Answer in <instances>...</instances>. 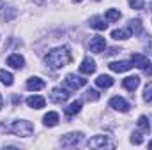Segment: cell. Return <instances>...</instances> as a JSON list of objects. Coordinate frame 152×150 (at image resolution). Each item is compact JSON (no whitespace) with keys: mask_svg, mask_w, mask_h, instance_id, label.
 Segmentation results:
<instances>
[{"mask_svg":"<svg viewBox=\"0 0 152 150\" xmlns=\"http://www.w3.org/2000/svg\"><path fill=\"white\" fill-rule=\"evenodd\" d=\"M73 60V55L69 51L67 46H62V48H55L51 50L46 57H44V62L50 69H62L66 67L69 62Z\"/></svg>","mask_w":152,"mask_h":150,"instance_id":"6da1fadb","label":"cell"},{"mask_svg":"<svg viewBox=\"0 0 152 150\" xmlns=\"http://www.w3.org/2000/svg\"><path fill=\"white\" fill-rule=\"evenodd\" d=\"M0 133H12V134L27 138L34 133V125L27 120H16L12 124H0Z\"/></svg>","mask_w":152,"mask_h":150,"instance_id":"7a4b0ae2","label":"cell"},{"mask_svg":"<svg viewBox=\"0 0 152 150\" xmlns=\"http://www.w3.org/2000/svg\"><path fill=\"white\" fill-rule=\"evenodd\" d=\"M88 149H115V141L110 136H94L87 141Z\"/></svg>","mask_w":152,"mask_h":150,"instance_id":"3957f363","label":"cell"},{"mask_svg":"<svg viewBox=\"0 0 152 150\" xmlns=\"http://www.w3.org/2000/svg\"><path fill=\"white\" fill-rule=\"evenodd\" d=\"M131 64H133L134 67L143 69V71H145L149 76H152V66H151V62H149V60H147V57H143L142 53H133V55H131Z\"/></svg>","mask_w":152,"mask_h":150,"instance_id":"277c9868","label":"cell"},{"mask_svg":"<svg viewBox=\"0 0 152 150\" xmlns=\"http://www.w3.org/2000/svg\"><path fill=\"white\" fill-rule=\"evenodd\" d=\"M81 140H83V134L81 133H69V134L62 136L60 145L62 147H76V145L81 143Z\"/></svg>","mask_w":152,"mask_h":150,"instance_id":"5b68a950","label":"cell"},{"mask_svg":"<svg viewBox=\"0 0 152 150\" xmlns=\"http://www.w3.org/2000/svg\"><path fill=\"white\" fill-rule=\"evenodd\" d=\"M69 90H64V88H53L51 94H50V101L55 103V104H62L69 99Z\"/></svg>","mask_w":152,"mask_h":150,"instance_id":"8992f818","label":"cell"},{"mask_svg":"<svg viewBox=\"0 0 152 150\" xmlns=\"http://www.w3.org/2000/svg\"><path fill=\"white\" fill-rule=\"evenodd\" d=\"M64 83H66V87L69 90H78V88H81V87L87 85V79L85 78H80V76H75V74H67Z\"/></svg>","mask_w":152,"mask_h":150,"instance_id":"52a82bcc","label":"cell"},{"mask_svg":"<svg viewBox=\"0 0 152 150\" xmlns=\"http://www.w3.org/2000/svg\"><path fill=\"white\" fill-rule=\"evenodd\" d=\"M110 106H112L113 110L122 111V113H126L127 110H129V103H127L124 97H120V95H115V97L110 99Z\"/></svg>","mask_w":152,"mask_h":150,"instance_id":"ba28073f","label":"cell"},{"mask_svg":"<svg viewBox=\"0 0 152 150\" xmlns=\"http://www.w3.org/2000/svg\"><path fill=\"white\" fill-rule=\"evenodd\" d=\"M88 48H90V51H94V53H101V51H104V48H106V41H104V37H101V36H96V37L90 41Z\"/></svg>","mask_w":152,"mask_h":150,"instance_id":"9c48e42d","label":"cell"},{"mask_svg":"<svg viewBox=\"0 0 152 150\" xmlns=\"http://www.w3.org/2000/svg\"><path fill=\"white\" fill-rule=\"evenodd\" d=\"M108 67H110L113 73H126V71H129V69L133 67V64L127 62V60H120V62H112Z\"/></svg>","mask_w":152,"mask_h":150,"instance_id":"30bf717a","label":"cell"},{"mask_svg":"<svg viewBox=\"0 0 152 150\" xmlns=\"http://www.w3.org/2000/svg\"><path fill=\"white\" fill-rule=\"evenodd\" d=\"M7 66H11L12 69H21V67L25 66V58H23L21 55L14 53V55H11V57L7 58Z\"/></svg>","mask_w":152,"mask_h":150,"instance_id":"8fae6325","label":"cell"},{"mask_svg":"<svg viewBox=\"0 0 152 150\" xmlns=\"http://www.w3.org/2000/svg\"><path fill=\"white\" fill-rule=\"evenodd\" d=\"M80 73H83V74H92V73H96V62L87 57V58L81 62V66H80Z\"/></svg>","mask_w":152,"mask_h":150,"instance_id":"7c38bea8","label":"cell"},{"mask_svg":"<svg viewBox=\"0 0 152 150\" xmlns=\"http://www.w3.org/2000/svg\"><path fill=\"white\" fill-rule=\"evenodd\" d=\"M27 104H28L30 108H34V110H41V108H44L46 99L41 97V95H30V97L27 99Z\"/></svg>","mask_w":152,"mask_h":150,"instance_id":"4fadbf2b","label":"cell"},{"mask_svg":"<svg viewBox=\"0 0 152 150\" xmlns=\"http://www.w3.org/2000/svg\"><path fill=\"white\" fill-rule=\"evenodd\" d=\"M124 88L126 90H129V92H133V90H136L138 88V85H140V78L138 76H129V78H126L124 79Z\"/></svg>","mask_w":152,"mask_h":150,"instance_id":"5bb4252c","label":"cell"},{"mask_svg":"<svg viewBox=\"0 0 152 150\" xmlns=\"http://www.w3.org/2000/svg\"><path fill=\"white\" fill-rule=\"evenodd\" d=\"M96 85H97V87H101V88H110V87L113 85V78H112V76H108V74H101V76H97Z\"/></svg>","mask_w":152,"mask_h":150,"instance_id":"9a60e30c","label":"cell"},{"mask_svg":"<svg viewBox=\"0 0 152 150\" xmlns=\"http://www.w3.org/2000/svg\"><path fill=\"white\" fill-rule=\"evenodd\" d=\"M44 125H48V127H55L57 124H58V113L57 111H50L44 115Z\"/></svg>","mask_w":152,"mask_h":150,"instance_id":"2e32d148","label":"cell"},{"mask_svg":"<svg viewBox=\"0 0 152 150\" xmlns=\"http://www.w3.org/2000/svg\"><path fill=\"white\" fill-rule=\"evenodd\" d=\"M27 88L28 90H42L44 88V81L41 78H30L27 81Z\"/></svg>","mask_w":152,"mask_h":150,"instance_id":"e0dca14e","label":"cell"},{"mask_svg":"<svg viewBox=\"0 0 152 150\" xmlns=\"http://www.w3.org/2000/svg\"><path fill=\"white\" fill-rule=\"evenodd\" d=\"M90 27H92V28H96V30H106L108 23H106L103 18H99V16H94V18L90 20Z\"/></svg>","mask_w":152,"mask_h":150,"instance_id":"ac0fdd59","label":"cell"},{"mask_svg":"<svg viewBox=\"0 0 152 150\" xmlns=\"http://www.w3.org/2000/svg\"><path fill=\"white\" fill-rule=\"evenodd\" d=\"M80 110H81V101H75V103H71V104L66 108V117L71 118V117H75Z\"/></svg>","mask_w":152,"mask_h":150,"instance_id":"d6986e66","label":"cell"},{"mask_svg":"<svg viewBox=\"0 0 152 150\" xmlns=\"http://www.w3.org/2000/svg\"><path fill=\"white\" fill-rule=\"evenodd\" d=\"M142 30H143V27H142V21L140 20H131L129 21V32L133 36H140Z\"/></svg>","mask_w":152,"mask_h":150,"instance_id":"ffe728a7","label":"cell"},{"mask_svg":"<svg viewBox=\"0 0 152 150\" xmlns=\"http://www.w3.org/2000/svg\"><path fill=\"white\" fill-rule=\"evenodd\" d=\"M138 127L143 134H149L151 133V124H149V118L147 117H140L138 118Z\"/></svg>","mask_w":152,"mask_h":150,"instance_id":"44dd1931","label":"cell"},{"mask_svg":"<svg viewBox=\"0 0 152 150\" xmlns=\"http://www.w3.org/2000/svg\"><path fill=\"white\" fill-rule=\"evenodd\" d=\"M0 81H2L5 87H11V85H12V81H14V78H12L11 73H7V71L0 69Z\"/></svg>","mask_w":152,"mask_h":150,"instance_id":"7402d4cb","label":"cell"},{"mask_svg":"<svg viewBox=\"0 0 152 150\" xmlns=\"http://www.w3.org/2000/svg\"><path fill=\"white\" fill-rule=\"evenodd\" d=\"M112 37L115 41H126V39L129 37V32L127 30H113L112 32Z\"/></svg>","mask_w":152,"mask_h":150,"instance_id":"603a6c76","label":"cell"},{"mask_svg":"<svg viewBox=\"0 0 152 150\" xmlns=\"http://www.w3.org/2000/svg\"><path fill=\"white\" fill-rule=\"evenodd\" d=\"M120 16H122V14H120L117 9H108V11H106V20H108V21H118Z\"/></svg>","mask_w":152,"mask_h":150,"instance_id":"cb8c5ba5","label":"cell"},{"mask_svg":"<svg viewBox=\"0 0 152 150\" xmlns=\"http://www.w3.org/2000/svg\"><path fill=\"white\" fill-rule=\"evenodd\" d=\"M99 97H101V95H99L97 90H92V88H90V90L85 92V99H87V101H92V103H94V101H99Z\"/></svg>","mask_w":152,"mask_h":150,"instance_id":"d4e9b609","label":"cell"},{"mask_svg":"<svg viewBox=\"0 0 152 150\" xmlns=\"http://www.w3.org/2000/svg\"><path fill=\"white\" fill-rule=\"evenodd\" d=\"M143 99H145L147 103L152 101V81L147 83V87H145V90H143Z\"/></svg>","mask_w":152,"mask_h":150,"instance_id":"484cf974","label":"cell"},{"mask_svg":"<svg viewBox=\"0 0 152 150\" xmlns=\"http://www.w3.org/2000/svg\"><path fill=\"white\" fill-rule=\"evenodd\" d=\"M143 133L140 131V133H133L131 134V143H134V145H140L142 141H143V136H142Z\"/></svg>","mask_w":152,"mask_h":150,"instance_id":"4316f807","label":"cell"},{"mask_svg":"<svg viewBox=\"0 0 152 150\" xmlns=\"http://www.w3.org/2000/svg\"><path fill=\"white\" fill-rule=\"evenodd\" d=\"M129 4H131L133 9H143V7H145L142 0H129Z\"/></svg>","mask_w":152,"mask_h":150,"instance_id":"83f0119b","label":"cell"},{"mask_svg":"<svg viewBox=\"0 0 152 150\" xmlns=\"http://www.w3.org/2000/svg\"><path fill=\"white\" fill-rule=\"evenodd\" d=\"M2 103H4V101H2V95H0V110H2Z\"/></svg>","mask_w":152,"mask_h":150,"instance_id":"f1b7e54d","label":"cell"},{"mask_svg":"<svg viewBox=\"0 0 152 150\" xmlns=\"http://www.w3.org/2000/svg\"><path fill=\"white\" fill-rule=\"evenodd\" d=\"M149 50H151V51H152V42H151V44H149Z\"/></svg>","mask_w":152,"mask_h":150,"instance_id":"f546056e","label":"cell"},{"mask_svg":"<svg viewBox=\"0 0 152 150\" xmlns=\"http://www.w3.org/2000/svg\"><path fill=\"white\" fill-rule=\"evenodd\" d=\"M149 149H151V150H152V141H151V143H149Z\"/></svg>","mask_w":152,"mask_h":150,"instance_id":"4dcf8cb0","label":"cell"},{"mask_svg":"<svg viewBox=\"0 0 152 150\" xmlns=\"http://www.w3.org/2000/svg\"><path fill=\"white\" fill-rule=\"evenodd\" d=\"M75 2H81V0H75Z\"/></svg>","mask_w":152,"mask_h":150,"instance_id":"1f68e13d","label":"cell"},{"mask_svg":"<svg viewBox=\"0 0 152 150\" xmlns=\"http://www.w3.org/2000/svg\"><path fill=\"white\" fill-rule=\"evenodd\" d=\"M151 11H152V4H151Z\"/></svg>","mask_w":152,"mask_h":150,"instance_id":"d6a6232c","label":"cell"}]
</instances>
